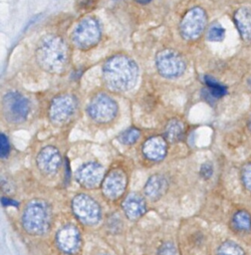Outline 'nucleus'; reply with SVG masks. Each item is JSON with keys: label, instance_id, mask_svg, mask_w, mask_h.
Returning a JSON list of instances; mask_svg holds the SVG:
<instances>
[{"label": "nucleus", "instance_id": "21", "mask_svg": "<svg viewBox=\"0 0 251 255\" xmlns=\"http://www.w3.org/2000/svg\"><path fill=\"white\" fill-rule=\"evenodd\" d=\"M216 255H245V252L238 244L228 240L218 247Z\"/></svg>", "mask_w": 251, "mask_h": 255}, {"label": "nucleus", "instance_id": "22", "mask_svg": "<svg viewBox=\"0 0 251 255\" xmlns=\"http://www.w3.org/2000/svg\"><path fill=\"white\" fill-rule=\"evenodd\" d=\"M204 81H205V83L207 85V88L209 90V93H210V95L212 97H214V98H221L224 95H226V93H227L226 87H224L223 85L219 84L213 78H211L209 76H205L204 77Z\"/></svg>", "mask_w": 251, "mask_h": 255}, {"label": "nucleus", "instance_id": "11", "mask_svg": "<svg viewBox=\"0 0 251 255\" xmlns=\"http://www.w3.org/2000/svg\"><path fill=\"white\" fill-rule=\"evenodd\" d=\"M126 183L127 179L125 171L119 168L113 169L105 175L101 184L103 194L111 200H116L125 193Z\"/></svg>", "mask_w": 251, "mask_h": 255}, {"label": "nucleus", "instance_id": "1", "mask_svg": "<svg viewBox=\"0 0 251 255\" xmlns=\"http://www.w3.org/2000/svg\"><path fill=\"white\" fill-rule=\"evenodd\" d=\"M138 78L136 63L126 55H115L103 67L105 85L114 92H126L132 89Z\"/></svg>", "mask_w": 251, "mask_h": 255}, {"label": "nucleus", "instance_id": "18", "mask_svg": "<svg viewBox=\"0 0 251 255\" xmlns=\"http://www.w3.org/2000/svg\"><path fill=\"white\" fill-rule=\"evenodd\" d=\"M234 22L241 38L244 41L251 40V8L240 7L234 13Z\"/></svg>", "mask_w": 251, "mask_h": 255}, {"label": "nucleus", "instance_id": "7", "mask_svg": "<svg viewBox=\"0 0 251 255\" xmlns=\"http://www.w3.org/2000/svg\"><path fill=\"white\" fill-rule=\"evenodd\" d=\"M72 209L75 216L86 225H95L101 219L99 203L86 193L77 194L72 200Z\"/></svg>", "mask_w": 251, "mask_h": 255}, {"label": "nucleus", "instance_id": "29", "mask_svg": "<svg viewBox=\"0 0 251 255\" xmlns=\"http://www.w3.org/2000/svg\"><path fill=\"white\" fill-rule=\"evenodd\" d=\"M2 203H3V205H15V206L18 205L17 202H15L12 199L7 198V197H2Z\"/></svg>", "mask_w": 251, "mask_h": 255}, {"label": "nucleus", "instance_id": "16", "mask_svg": "<svg viewBox=\"0 0 251 255\" xmlns=\"http://www.w3.org/2000/svg\"><path fill=\"white\" fill-rule=\"evenodd\" d=\"M146 209L144 198L136 192L129 193L123 202V210L126 216L130 220L140 218Z\"/></svg>", "mask_w": 251, "mask_h": 255}, {"label": "nucleus", "instance_id": "14", "mask_svg": "<svg viewBox=\"0 0 251 255\" xmlns=\"http://www.w3.org/2000/svg\"><path fill=\"white\" fill-rule=\"evenodd\" d=\"M104 177L105 168L101 163L96 161L84 163L76 173L78 182L88 189H93L99 184H102Z\"/></svg>", "mask_w": 251, "mask_h": 255}, {"label": "nucleus", "instance_id": "24", "mask_svg": "<svg viewBox=\"0 0 251 255\" xmlns=\"http://www.w3.org/2000/svg\"><path fill=\"white\" fill-rule=\"evenodd\" d=\"M225 37V29L220 24H213L207 31L206 38L210 42H220Z\"/></svg>", "mask_w": 251, "mask_h": 255}, {"label": "nucleus", "instance_id": "13", "mask_svg": "<svg viewBox=\"0 0 251 255\" xmlns=\"http://www.w3.org/2000/svg\"><path fill=\"white\" fill-rule=\"evenodd\" d=\"M36 162L38 169L43 174L52 176L59 171L63 163V158L57 147L53 145H47L39 151Z\"/></svg>", "mask_w": 251, "mask_h": 255}, {"label": "nucleus", "instance_id": "23", "mask_svg": "<svg viewBox=\"0 0 251 255\" xmlns=\"http://www.w3.org/2000/svg\"><path fill=\"white\" fill-rule=\"evenodd\" d=\"M140 137V130L135 128H130L119 134V141L125 145L133 144Z\"/></svg>", "mask_w": 251, "mask_h": 255}, {"label": "nucleus", "instance_id": "10", "mask_svg": "<svg viewBox=\"0 0 251 255\" xmlns=\"http://www.w3.org/2000/svg\"><path fill=\"white\" fill-rule=\"evenodd\" d=\"M77 99L71 94H62L55 97L49 107L50 121L55 125L66 124L77 110Z\"/></svg>", "mask_w": 251, "mask_h": 255}, {"label": "nucleus", "instance_id": "2", "mask_svg": "<svg viewBox=\"0 0 251 255\" xmlns=\"http://www.w3.org/2000/svg\"><path fill=\"white\" fill-rule=\"evenodd\" d=\"M36 60L43 70L60 74L69 64V48L61 37L47 35L37 46Z\"/></svg>", "mask_w": 251, "mask_h": 255}, {"label": "nucleus", "instance_id": "25", "mask_svg": "<svg viewBox=\"0 0 251 255\" xmlns=\"http://www.w3.org/2000/svg\"><path fill=\"white\" fill-rule=\"evenodd\" d=\"M241 180L244 187L251 191V163H246L241 169Z\"/></svg>", "mask_w": 251, "mask_h": 255}, {"label": "nucleus", "instance_id": "27", "mask_svg": "<svg viewBox=\"0 0 251 255\" xmlns=\"http://www.w3.org/2000/svg\"><path fill=\"white\" fill-rule=\"evenodd\" d=\"M0 153L2 158L7 157L10 153V142L8 137L4 133H1L0 136Z\"/></svg>", "mask_w": 251, "mask_h": 255}, {"label": "nucleus", "instance_id": "17", "mask_svg": "<svg viewBox=\"0 0 251 255\" xmlns=\"http://www.w3.org/2000/svg\"><path fill=\"white\" fill-rule=\"evenodd\" d=\"M167 188L168 181L166 177L162 174H153L145 182L143 191L150 200H157L166 192Z\"/></svg>", "mask_w": 251, "mask_h": 255}, {"label": "nucleus", "instance_id": "8", "mask_svg": "<svg viewBox=\"0 0 251 255\" xmlns=\"http://www.w3.org/2000/svg\"><path fill=\"white\" fill-rule=\"evenodd\" d=\"M155 64L158 73L167 79H174L181 76L186 68L182 56L171 49L160 51L156 55Z\"/></svg>", "mask_w": 251, "mask_h": 255}, {"label": "nucleus", "instance_id": "31", "mask_svg": "<svg viewBox=\"0 0 251 255\" xmlns=\"http://www.w3.org/2000/svg\"><path fill=\"white\" fill-rule=\"evenodd\" d=\"M136 2H138V3H141V4H146V3H148L150 0H135Z\"/></svg>", "mask_w": 251, "mask_h": 255}, {"label": "nucleus", "instance_id": "3", "mask_svg": "<svg viewBox=\"0 0 251 255\" xmlns=\"http://www.w3.org/2000/svg\"><path fill=\"white\" fill-rule=\"evenodd\" d=\"M22 226L31 235H43L48 232L52 222V210L49 203L43 199H33L25 206Z\"/></svg>", "mask_w": 251, "mask_h": 255}, {"label": "nucleus", "instance_id": "4", "mask_svg": "<svg viewBox=\"0 0 251 255\" xmlns=\"http://www.w3.org/2000/svg\"><path fill=\"white\" fill-rule=\"evenodd\" d=\"M118 111L117 102L111 96L104 93L95 95L87 106V113L90 119L101 125L113 122L118 115Z\"/></svg>", "mask_w": 251, "mask_h": 255}, {"label": "nucleus", "instance_id": "15", "mask_svg": "<svg viewBox=\"0 0 251 255\" xmlns=\"http://www.w3.org/2000/svg\"><path fill=\"white\" fill-rule=\"evenodd\" d=\"M166 139L159 135L147 138L142 144L143 155L151 161H160L166 155L167 143Z\"/></svg>", "mask_w": 251, "mask_h": 255}, {"label": "nucleus", "instance_id": "6", "mask_svg": "<svg viewBox=\"0 0 251 255\" xmlns=\"http://www.w3.org/2000/svg\"><path fill=\"white\" fill-rule=\"evenodd\" d=\"M2 111L7 122L19 125L27 120L30 112V103L22 94L10 91L3 97Z\"/></svg>", "mask_w": 251, "mask_h": 255}, {"label": "nucleus", "instance_id": "20", "mask_svg": "<svg viewBox=\"0 0 251 255\" xmlns=\"http://www.w3.org/2000/svg\"><path fill=\"white\" fill-rule=\"evenodd\" d=\"M232 223L239 231H249L251 229V215L245 210H239L233 215Z\"/></svg>", "mask_w": 251, "mask_h": 255}, {"label": "nucleus", "instance_id": "19", "mask_svg": "<svg viewBox=\"0 0 251 255\" xmlns=\"http://www.w3.org/2000/svg\"><path fill=\"white\" fill-rule=\"evenodd\" d=\"M184 134V125L179 120L173 119L169 121L164 128V138L169 142H176L182 138Z\"/></svg>", "mask_w": 251, "mask_h": 255}, {"label": "nucleus", "instance_id": "32", "mask_svg": "<svg viewBox=\"0 0 251 255\" xmlns=\"http://www.w3.org/2000/svg\"><path fill=\"white\" fill-rule=\"evenodd\" d=\"M248 87H249V89L251 90V77L248 79Z\"/></svg>", "mask_w": 251, "mask_h": 255}, {"label": "nucleus", "instance_id": "12", "mask_svg": "<svg viewBox=\"0 0 251 255\" xmlns=\"http://www.w3.org/2000/svg\"><path fill=\"white\" fill-rule=\"evenodd\" d=\"M56 242L62 252L68 255H75L82 245L81 233L75 225H65L56 234Z\"/></svg>", "mask_w": 251, "mask_h": 255}, {"label": "nucleus", "instance_id": "26", "mask_svg": "<svg viewBox=\"0 0 251 255\" xmlns=\"http://www.w3.org/2000/svg\"><path fill=\"white\" fill-rule=\"evenodd\" d=\"M156 255H177V248L172 242H164L159 246Z\"/></svg>", "mask_w": 251, "mask_h": 255}, {"label": "nucleus", "instance_id": "33", "mask_svg": "<svg viewBox=\"0 0 251 255\" xmlns=\"http://www.w3.org/2000/svg\"><path fill=\"white\" fill-rule=\"evenodd\" d=\"M102 255H109V254H102Z\"/></svg>", "mask_w": 251, "mask_h": 255}, {"label": "nucleus", "instance_id": "9", "mask_svg": "<svg viewBox=\"0 0 251 255\" xmlns=\"http://www.w3.org/2000/svg\"><path fill=\"white\" fill-rule=\"evenodd\" d=\"M206 13L202 8H191L183 16L179 25V31L182 38L188 41L198 39L206 27Z\"/></svg>", "mask_w": 251, "mask_h": 255}, {"label": "nucleus", "instance_id": "28", "mask_svg": "<svg viewBox=\"0 0 251 255\" xmlns=\"http://www.w3.org/2000/svg\"><path fill=\"white\" fill-rule=\"evenodd\" d=\"M199 173H200V175L204 179L210 178V176L213 173V166H212V164L210 162L202 163V165L200 166V169H199Z\"/></svg>", "mask_w": 251, "mask_h": 255}, {"label": "nucleus", "instance_id": "30", "mask_svg": "<svg viewBox=\"0 0 251 255\" xmlns=\"http://www.w3.org/2000/svg\"><path fill=\"white\" fill-rule=\"evenodd\" d=\"M247 127H248V129L251 131V116L249 117V119L247 121Z\"/></svg>", "mask_w": 251, "mask_h": 255}, {"label": "nucleus", "instance_id": "5", "mask_svg": "<svg viewBox=\"0 0 251 255\" xmlns=\"http://www.w3.org/2000/svg\"><path fill=\"white\" fill-rule=\"evenodd\" d=\"M101 39V28L93 17L83 18L72 32V42L80 50H89L95 47Z\"/></svg>", "mask_w": 251, "mask_h": 255}]
</instances>
